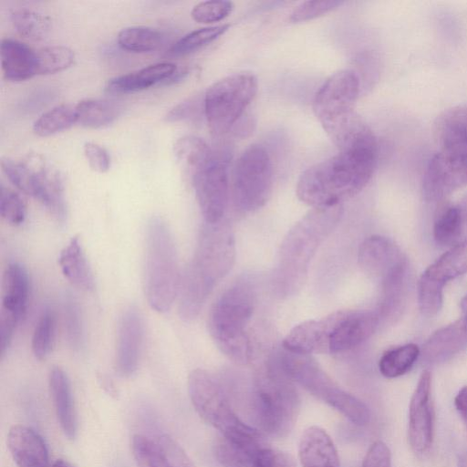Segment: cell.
Segmentation results:
<instances>
[{
	"mask_svg": "<svg viewBox=\"0 0 467 467\" xmlns=\"http://www.w3.org/2000/svg\"><path fill=\"white\" fill-rule=\"evenodd\" d=\"M84 155L90 168L98 172H106L110 166V157L101 145L88 141L83 146Z\"/></svg>",
	"mask_w": 467,
	"mask_h": 467,
	"instance_id": "cell-47",
	"label": "cell"
},
{
	"mask_svg": "<svg viewBox=\"0 0 467 467\" xmlns=\"http://www.w3.org/2000/svg\"><path fill=\"white\" fill-rule=\"evenodd\" d=\"M248 402L255 428L262 433L284 437L293 429L300 400L294 381L279 362L276 351L255 376Z\"/></svg>",
	"mask_w": 467,
	"mask_h": 467,
	"instance_id": "cell-8",
	"label": "cell"
},
{
	"mask_svg": "<svg viewBox=\"0 0 467 467\" xmlns=\"http://www.w3.org/2000/svg\"><path fill=\"white\" fill-rule=\"evenodd\" d=\"M257 79L252 73L227 76L208 88L203 109L211 133L220 137L237 124L256 95Z\"/></svg>",
	"mask_w": 467,
	"mask_h": 467,
	"instance_id": "cell-12",
	"label": "cell"
},
{
	"mask_svg": "<svg viewBox=\"0 0 467 467\" xmlns=\"http://www.w3.org/2000/svg\"><path fill=\"white\" fill-rule=\"evenodd\" d=\"M74 51L65 46H49L36 51L37 75L63 71L74 63Z\"/></svg>",
	"mask_w": 467,
	"mask_h": 467,
	"instance_id": "cell-39",
	"label": "cell"
},
{
	"mask_svg": "<svg viewBox=\"0 0 467 467\" xmlns=\"http://www.w3.org/2000/svg\"><path fill=\"white\" fill-rule=\"evenodd\" d=\"M377 158V142L339 151L300 175L296 195L313 208L342 204L367 186L375 171Z\"/></svg>",
	"mask_w": 467,
	"mask_h": 467,
	"instance_id": "cell-1",
	"label": "cell"
},
{
	"mask_svg": "<svg viewBox=\"0 0 467 467\" xmlns=\"http://www.w3.org/2000/svg\"><path fill=\"white\" fill-rule=\"evenodd\" d=\"M454 405L467 428V386L459 390L454 399Z\"/></svg>",
	"mask_w": 467,
	"mask_h": 467,
	"instance_id": "cell-50",
	"label": "cell"
},
{
	"mask_svg": "<svg viewBox=\"0 0 467 467\" xmlns=\"http://www.w3.org/2000/svg\"><path fill=\"white\" fill-rule=\"evenodd\" d=\"M257 300L256 279L252 275H244L219 296L209 314L208 328L214 344L239 365L249 363L253 358L249 325Z\"/></svg>",
	"mask_w": 467,
	"mask_h": 467,
	"instance_id": "cell-6",
	"label": "cell"
},
{
	"mask_svg": "<svg viewBox=\"0 0 467 467\" xmlns=\"http://www.w3.org/2000/svg\"><path fill=\"white\" fill-rule=\"evenodd\" d=\"M153 439L163 451L171 467H195L182 446L169 434L159 433Z\"/></svg>",
	"mask_w": 467,
	"mask_h": 467,
	"instance_id": "cell-46",
	"label": "cell"
},
{
	"mask_svg": "<svg viewBox=\"0 0 467 467\" xmlns=\"http://www.w3.org/2000/svg\"><path fill=\"white\" fill-rule=\"evenodd\" d=\"M196 199L204 223L223 220L229 200L227 164L223 160L213 161L192 180Z\"/></svg>",
	"mask_w": 467,
	"mask_h": 467,
	"instance_id": "cell-15",
	"label": "cell"
},
{
	"mask_svg": "<svg viewBox=\"0 0 467 467\" xmlns=\"http://www.w3.org/2000/svg\"><path fill=\"white\" fill-rule=\"evenodd\" d=\"M191 401L200 417L233 441H251L264 437L254 426L244 422L234 412L222 380L202 368L188 377Z\"/></svg>",
	"mask_w": 467,
	"mask_h": 467,
	"instance_id": "cell-11",
	"label": "cell"
},
{
	"mask_svg": "<svg viewBox=\"0 0 467 467\" xmlns=\"http://www.w3.org/2000/svg\"><path fill=\"white\" fill-rule=\"evenodd\" d=\"M462 216L464 232L467 231V195L457 204Z\"/></svg>",
	"mask_w": 467,
	"mask_h": 467,
	"instance_id": "cell-51",
	"label": "cell"
},
{
	"mask_svg": "<svg viewBox=\"0 0 467 467\" xmlns=\"http://www.w3.org/2000/svg\"><path fill=\"white\" fill-rule=\"evenodd\" d=\"M434 136L439 150L422 180L423 196L429 202L442 201L467 185V107L443 111L434 123Z\"/></svg>",
	"mask_w": 467,
	"mask_h": 467,
	"instance_id": "cell-5",
	"label": "cell"
},
{
	"mask_svg": "<svg viewBox=\"0 0 467 467\" xmlns=\"http://www.w3.org/2000/svg\"><path fill=\"white\" fill-rule=\"evenodd\" d=\"M229 25H219L193 30L181 37L169 50L173 57H181L196 51L223 36Z\"/></svg>",
	"mask_w": 467,
	"mask_h": 467,
	"instance_id": "cell-37",
	"label": "cell"
},
{
	"mask_svg": "<svg viewBox=\"0 0 467 467\" xmlns=\"http://www.w3.org/2000/svg\"><path fill=\"white\" fill-rule=\"evenodd\" d=\"M404 257L392 240L372 235L360 244L358 261L366 274L382 280Z\"/></svg>",
	"mask_w": 467,
	"mask_h": 467,
	"instance_id": "cell-20",
	"label": "cell"
},
{
	"mask_svg": "<svg viewBox=\"0 0 467 467\" xmlns=\"http://www.w3.org/2000/svg\"><path fill=\"white\" fill-rule=\"evenodd\" d=\"M24 161L31 171L28 195L41 202L58 223H64L67 205L58 171L39 154H29Z\"/></svg>",
	"mask_w": 467,
	"mask_h": 467,
	"instance_id": "cell-16",
	"label": "cell"
},
{
	"mask_svg": "<svg viewBox=\"0 0 467 467\" xmlns=\"http://www.w3.org/2000/svg\"><path fill=\"white\" fill-rule=\"evenodd\" d=\"M361 467H391V454L389 447L381 441L371 444Z\"/></svg>",
	"mask_w": 467,
	"mask_h": 467,
	"instance_id": "cell-48",
	"label": "cell"
},
{
	"mask_svg": "<svg viewBox=\"0 0 467 467\" xmlns=\"http://www.w3.org/2000/svg\"><path fill=\"white\" fill-rule=\"evenodd\" d=\"M445 285L426 270L422 273L418 284V303L424 316L434 317L441 309Z\"/></svg>",
	"mask_w": 467,
	"mask_h": 467,
	"instance_id": "cell-38",
	"label": "cell"
},
{
	"mask_svg": "<svg viewBox=\"0 0 467 467\" xmlns=\"http://www.w3.org/2000/svg\"><path fill=\"white\" fill-rule=\"evenodd\" d=\"M273 166L265 149L248 147L238 158L233 173V200L241 212L258 210L268 201L273 189Z\"/></svg>",
	"mask_w": 467,
	"mask_h": 467,
	"instance_id": "cell-13",
	"label": "cell"
},
{
	"mask_svg": "<svg viewBox=\"0 0 467 467\" xmlns=\"http://www.w3.org/2000/svg\"><path fill=\"white\" fill-rule=\"evenodd\" d=\"M359 79L351 69L337 71L317 92L314 113L339 151L370 143L376 137L355 110Z\"/></svg>",
	"mask_w": 467,
	"mask_h": 467,
	"instance_id": "cell-7",
	"label": "cell"
},
{
	"mask_svg": "<svg viewBox=\"0 0 467 467\" xmlns=\"http://www.w3.org/2000/svg\"><path fill=\"white\" fill-rule=\"evenodd\" d=\"M214 453L222 467H296L290 454L272 448L264 437L238 441L222 436Z\"/></svg>",
	"mask_w": 467,
	"mask_h": 467,
	"instance_id": "cell-14",
	"label": "cell"
},
{
	"mask_svg": "<svg viewBox=\"0 0 467 467\" xmlns=\"http://www.w3.org/2000/svg\"><path fill=\"white\" fill-rule=\"evenodd\" d=\"M276 352L283 369L294 382L337 410L352 423L361 426L369 421L368 406L341 389L311 355L292 353L284 348Z\"/></svg>",
	"mask_w": 467,
	"mask_h": 467,
	"instance_id": "cell-10",
	"label": "cell"
},
{
	"mask_svg": "<svg viewBox=\"0 0 467 467\" xmlns=\"http://www.w3.org/2000/svg\"><path fill=\"white\" fill-rule=\"evenodd\" d=\"M461 309L462 313V319L467 327V294L462 297L461 301Z\"/></svg>",
	"mask_w": 467,
	"mask_h": 467,
	"instance_id": "cell-52",
	"label": "cell"
},
{
	"mask_svg": "<svg viewBox=\"0 0 467 467\" xmlns=\"http://www.w3.org/2000/svg\"><path fill=\"white\" fill-rule=\"evenodd\" d=\"M233 9L234 4L229 1H204L193 6L191 16L198 23L211 24L227 17Z\"/></svg>",
	"mask_w": 467,
	"mask_h": 467,
	"instance_id": "cell-44",
	"label": "cell"
},
{
	"mask_svg": "<svg viewBox=\"0 0 467 467\" xmlns=\"http://www.w3.org/2000/svg\"><path fill=\"white\" fill-rule=\"evenodd\" d=\"M0 55L5 78L22 81L37 75L36 51L28 45L14 38H3Z\"/></svg>",
	"mask_w": 467,
	"mask_h": 467,
	"instance_id": "cell-26",
	"label": "cell"
},
{
	"mask_svg": "<svg viewBox=\"0 0 467 467\" xmlns=\"http://www.w3.org/2000/svg\"><path fill=\"white\" fill-rule=\"evenodd\" d=\"M342 4V1L336 0L306 1L293 10L289 20L292 23L311 20L337 9Z\"/></svg>",
	"mask_w": 467,
	"mask_h": 467,
	"instance_id": "cell-45",
	"label": "cell"
},
{
	"mask_svg": "<svg viewBox=\"0 0 467 467\" xmlns=\"http://www.w3.org/2000/svg\"><path fill=\"white\" fill-rule=\"evenodd\" d=\"M467 346V327L459 319L435 331L424 343L421 356L425 362L439 363L451 358Z\"/></svg>",
	"mask_w": 467,
	"mask_h": 467,
	"instance_id": "cell-24",
	"label": "cell"
},
{
	"mask_svg": "<svg viewBox=\"0 0 467 467\" xmlns=\"http://www.w3.org/2000/svg\"><path fill=\"white\" fill-rule=\"evenodd\" d=\"M48 385L61 430L68 439L73 440L78 432V420L66 372L59 367H54L48 376Z\"/></svg>",
	"mask_w": 467,
	"mask_h": 467,
	"instance_id": "cell-25",
	"label": "cell"
},
{
	"mask_svg": "<svg viewBox=\"0 0 467 467\" xmlns=\"http://www.w3.org/2000/svg\"><path fill=\"white\" fill-rule=\"evenodd\" d=\"M58 264L62 274L72 285L85 291L94 289V275L78 236L72 237L60 252Z\"/></svg>",
	"mask_w": 467,
	"mask_h": 467,
	"instance_id": "cell-28",
	"label": "cell"
},
{
	"mask_svg": "<svg viewBox=\"0 0 467 467\" xmlns=\"http://www.w3.org/2000/svg\"><path fill=\"white\" fill-rule=\"evenodd\" d=\"M56 337V316L46 309L40 316L32 336V352L37 359H45L52 351Z\"/></svg>",
	"mask_w": 467,
	"mask_h": 467,
	"instance_id": "cell-40",
	"label": "cell"
},
{
	"mask_svg": "<svg viewBox=\"0 0 467 467\" xmlns=\"http://www.w3.org/2000/svg\"><path fill=\"white\" fill-rule=\"evenodd\" d=\"M64 322L69 346L74 350H79L84 342V329L79 307L72 297L65 301Z\"/></svg>",
	"mask_w": 467,
	"mask_h": 467,
	"instance_id": "cell-43",
	"label": "cell"
},
{
	"mask_svg": "<svg viewBox=\"0 0 467 467\" xmlns=\"http://www.w3.org/2000/svg\"><path fill=\"white\" fill-rule=\"evenodd\" d=\"M433 421L431 374L429 370H424L419 379L409 406V441L415 452H425L431 446Z\"/></svg>",
	"mask_w": 467,
	"mask_h": 467,
	"instance_id": "cell-17",
	"label": "cell"
},
{
	"mask_svg": "<svg viewBox=\"0 0 467 467\" xmlns=\"http://www.w3.org/2000/svg\"><path fill=\"white\" fill-rule=\"evenodd\" d=\"M118 105L108 100L86 99L76 104L77 123L89 129L111 124L119 115Z\"/></svg>",
	"mask_w": 467,
	"mask_h": 467,
	"instance_id": "cell-30",
	"label": "cell"
},
{
	"mask_svg": "<svg viewBox=\"0 0 467 467\" xmlns=\"http://www.w3.org/2000/svg\"><path fill=\"white\" fill-rule=\"evenodd\" d=\"M143 341V321L135 307L126 309L119 323L116 367L123 377L132 376L139 366Z\"/></svg>",
	"mask_w": 467,
	"mask_h": 467,
	"instance_id": "cell-18",
	"label": "cell"
},
{
	"mask_svg": "<svg viewBox=\"0 0 467 467\" xmlns=\"http://www.w3.org/2000/svg\"><path fill=\"white\" fill-rule=\"evenodd\" d=\"M174 155L191 180L204 170L214 159L208 144L199 137L186 135L176 140Z\"/></svg>",
	"mask_w": 467,
	"mask_h": 467,
	"instance_id": "cell-29",
	"label": "cell"
},
{
	"mask_svg": "<svg viewBox=\"0 0 467 467\" xmlns=\"http://www.w3.org/2000/svg\"><path fill=\"white\" fill-rule=\"evenodd\" d=\"M195 101L187 100L174 107L167 115V121H178L190 118L195 110Z\"/></svg>",
	"mask_w": 467,
	"mask_h": 467,
	"instance_id": "cell-49",
	"label": "cell"
},
{
	"mask_svg": "<svg viewBox=\"0 0 467 467\" xmlns=\"http://www.w3.org/2000/svg\"><path fill=\"white\" fill-rule=\"evenodd\" d=\"M181 277L172 234L165 222L153 218L147 226L144 271L145 295L152 309L164 313L171 307Z\"/></svg>",
	"mask_w": 467,
	"mask_h": 467,
	"instance_id": "cell-9",
	"label": "cell"
},
{
	"mask_svg": "<svg viewBox=\"0 0 467 467\" xmlns=\"http://www.w3.org/2000/svg\"><path fill=\"white\" fill-rule=\"evenodd\" d=\"M458 467H467V451L461 455Z\"/></svg>",
	"mask_w": 467,
	"mask_h": 467,
	"instance_id": "cell-54",
	"label": "cell"
},
{
	"mask_svg": "<svg viewBox=\"0 0 467 467\" xmlns=\"http://www.w3.org/2000/svg\"><path fill=\"white\" fill-rule=\"evenodd\" d=\"M176 71L177 67L172 62L155 63L109 79L105 86V90L111 94L144 90L161 81L172 78Z\"/></svg>",
	"mask_w": 467,
	"mask_h": 467,
	"instance_id": "cell-23",
	"label": "cell"
},
{
	"mask_svg": "<svg viewBox=\"0 0 467 467\" xmlns=\"http://www.w3.org/2000/svg\"><path fill=\"white\" fill-rule=\"evenodd\" d=\"M29 291L26 269L18 263L8 265L3 275L0 319L17 326L26 316Z\"/></svg>",
	"mask_w": 467,
	"mask_h": 467,
	"instance_id": "cell-19",
	"label": "cell"
},
{
	"mask_svg": "<svg viewBox=\"0 0 467 467\" xmlns=\"http://www.w3.org/2000/svg\"><path fill=\"white\" fill-rule=\"evenodd\" d=\"M379 322L377 311L337 310L293 327L283 340V348L302 355L343 353L368 339Z\"/></svg>",
	"mask_w": 467,
	"mask_h": 467,
	"instance_id": "cell-4",
	"label": "cell"
},
{
	"mask_svg": "<svg viewBox=\"0 0 467 467\" xmlns=\"http://www.w3.org/2000/svg\"><path fill=\"white\" fill-rule=\"evenodd\" d=\"M131 448L138 467H171L163 451L153 438L136 434L132 438Z\"/></svg>",
	"mask_w": 467,
	"mask_h": 467,
	"instance_id": "cell-41",
	"label": "cell"
},
{
	"mask_svg": "<svg viewBox=\"0 0 467 467\" xmlns=\"http://www.w3.org/2000/svg\"><path fill=\"white\" fill-rule=\"evenodd\" d=\"M11 20L21 36L33 41L45 39L51 29V19L47 16L27 8L15 10Z\"/></svg>",
	"mask_w": 467,
	"mask_h": 467,
	"instance_id": "cell-36",
	"label": "cell"
},
{
	"mask_svg": "<svg viewBox=\"0 0 467 467\" xmlns=\"http://www.w3.org/2000/svg\"><path fill=\"white\" fill-rule=\"evenodd\" d=\"M50 467H75V466L65 460L59 459V460H57L56 462H54Z\"/></svg>",
	"mask_w": 467,
	"mask_h": 467,
	"instance_id": "cell-53",
	"label": "cell"
},
{
	"mask_svg": "<svg viewBox=\"0 0 467 467\" xmlns=\"http://www.w3.org/2000/svg\"><path fill=\"white\" fill-rule=\"evenodd\" d=\"M426 271L445 284L467 274V237L451 246Z\"/></svg>",
	"mask_w": 467,
	"mask_h": 467,
	"instance_id": "cell-31",
	"label": "cell"
},
{
	"mask_svg": "<svg viewBox=\"0 0 467 467\" xmlns=\"http://www.w3.org/2000/svg\"><path fill=\"white\" fill-rule=\"evenodd\" d=\"M464 228L457 205H444L437 213L433 223V237L437 244L451 247L459 243Z\"/></svg>",
	"mask_w": 467,
	"mask_h": 467,
	"instance_id": "cell-32",
	"label": "cell"
},
{
	"mask_svg": "<svg viewBox=\"0 0 467 467\" xmlns=\"http://www.w3.org/2000/svg\"><path fill=\"white\" fill-rule=\"evenodd\" d=\"M409 277V264L403 258L382 280V295L379 310L381 319H393L403 310Z\"/></svg>",
	"mask_w": 467,
	"mask_h": 467,
	"instance_id": "cell-27",
	"label": "cell"
},
{
	"mask_svg": "<svg viewBox=\"0 0 467 467\" xmlns=\"http://www.w3.org/2000/svg\"><path fill=\"white\" fill-rule=\"evenodd\" d=\"M77 123L76 105L60 104L44 112L33 125L34 132L40 137L54 135Z\"/></svg>",
	"mask_w": 467,
	"mask_h": 467,
	"instance_id": "cell-35",
	"label": "cell"
},
{
	"mask_svg": "<svg viewBox=\"0 0 467 467\" xmlns=\"http://www.w3.org/2000/svg\"><path fill=\"white\" fill-rule=\"evenodd\" d=\"M164 36L156 28L143 26H128L121 29L117 36L119 47L127 51L145 53L161 47Z\"/></svg>",
	"mask_w": 467,
	"mask_h": 467,
	"instance_id": "cell-33",
	"label": "cell"
},
{
	"mask_svg": "<svg viewBox=\"0 0 467 467\" xmlns=\"http://www.w3.org/2000/svg\"><path fill=\"white\" fill-rule=\"evenodd\" d=\"M235 259V240L230 224L222 220L204 223L194 254L181 277L179 314L191 321L202 310L216 285L229 273Z\"/></svg>",
	"mask_w": 467,
	"mask_h": 467,
	"instance_id": "cell-2",
	"label": "cell"
},
{
	"mask_svg": "<svg viewBox=\"0 0 467 467\" xmlns=\"http://www.w3.org/2000/svg\"><path fill=\"white\" fill-rule=\"evenodd\" d=\"M7 446L18 467H50L44 440L27 426H13L7 434Z\"/></svg>",
	"mask_w": 467,
	"mask_h": 467,
	"instance_id": "cell-21",
	"label": "cell"
},
{
	"mask_svg": "<svg viewBox=\"0 0 467 467\" xmlns=\"http://www.w3.org/2000/svg\"><path fill=\"white\" fill-rule=\"evenodd\" d=\"M298 456L302 467H339L333 441L325 430L317 426H311L303 432Z\"/></svg>",
	"mask_w": 467,
	"mask_h": 467,
	"instance_id": "cell-22",
	"label": "cell"
},
{
	"mask_svg": "<svg viewBox=\"0 0 467 467\" xmlns=\"http://www.w3.org/2000/svg\"><path fill=\"white\" fill-rule=\"evenodd\" d=\"M420 355L419 347L413 343L390 348L381 356L379 369L386 378L400 377L410 369Z\"/></svg>",
	"mask_w": 467,
	"mask_h": 467,
	"instance_id": "cell-34",
	"label": "cell"
},
{
	"mask_svg": "<svg viewBox=\"0 0 467 467\" xmlns=\"http://www.w3.org/2000/svg\"><path fill=\"white\" fill-rule=\"evenodd\" d=\"M0 213L2 218L13 226L21 225L26 218V205L15 191L1 186Z\"/></svg>",
	"mask_w": 467,
	"mask_h": 467,
	"instance_id": "cell-42",
	"label": "cell"
},
{
	"mask_svg": "<svg viewBox=\"0 0 467 467\" xmlns=\"http://www.w3.org/2000/svg\"><path fill=\"white\" fill-rule=\"evenodd\" d=\"M342 213V204L316 207L288 231L272 274L273 289L277 296L289 297L302 288L314 254L337 225Z\"/></svg>",
	"mask_w": 467,
	"mask_h": 467,
	"instance_id": "cell-3",
	"label": "cell"
}]
</instances>
